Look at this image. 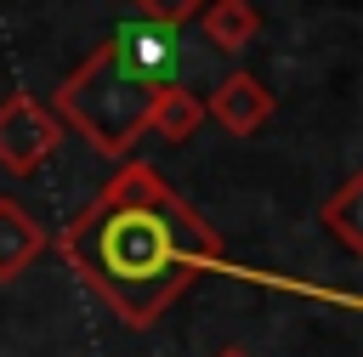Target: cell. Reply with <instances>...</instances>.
<instances>
[{
  "label": "cell",
  "mask_w": 363,
  "mask_h": 357,
  "mask_svg": "<svg viewBox=\"0 0 363 357\" xmlns=\"http://www.w3.org/2000/svg\"><path fill=\"white\" fill-rule=\"evenodd\" d=\"M57 255L125 329H153L204 272H233L221 232L142 159L57 232Z\"/></svg>",
  "instance_id": "cell-1"
},
{
  "label": "cell",
  "mask_w": 363,
  "mask_h": 357,
  "mask_svg": "<svg viewBox=\"0 0 363 357\" xmlns=\"http://www.w3.org/2000/svg\"><path fill=\"white\" fill-rule=\"evenodd\" d=\"M164 34L147 28H119L102 45H91V57L57 85L51 113L62 125H74L85 136V147H96L102 159H125L136 147V136H147V102L164 85Z\"/></svg>",
  "instance_id": "cell-2"
},
{
  "label": "cell",
  "mask_w": 363,
  "mask_h": 357,
  "mask_svg": "<svg viewBox=\"0 0 363 357\" xmlns=\"http://www.w3.org/2000/svg\"><path fill=\"white\" fill-rule=\"evenodd\" d=\"M57 142H62V119L40 96L17 91L0 102V170L6 176H34L57 153Z\"/></svg>",
  "instance_id": "cell-3"
},
{
  "label": "cell",
  "mask_w": 363,
  "mask_h": 357,
  "mask_svg": "<svg viewBox=\"0 0 363 357\" xmlns=\"http://www.w3.org/2000/svg\"><path fill=\"white\" fill-rule=\"evenodd\" d=\"M272 113H278V96H272L255 74H244V68L227 74V79L204 96V119H216L227 136H255Z\"/></svg>",
  "instance_id": "cell-4"
},
{
  "label": "cell",
  "mask_w": 363,
  "mask_h": 357,
  "mask_svg": "<svg viewBox=\"0 0 363 357\" xmlns=\"http://www.w3.org/2000/svg\"><path fill=\"white\" fill-rule=\"evenodd\" d=\"M40 255H45V227L17 198H0V283L23 278Z\"/></svg>",
  "instance_id": "cell-5"
},
{
  "label": "cell",
  "mask_w": 363,
  "mask_h": 357,
  "mask_svg": "<svg viewBox=\"0 0 363 357\" xmlns=\"http://www.w3.org/2000/svg\"><path fill=\"white\" fill-rule=\"evenodd\" d=\"M199 125H204V96L199 91H187V85H159L153 91V102H147V130L153 136L187 142V136H199Z\"/></svg>",
  "instance_id": "cell-6"
},
{
  "label": "cell",
  "mask_w": 363,
  "mask_h": 357,
  "mask_svg": "<svg viewBox=\"0 0 363 357\" xmlns=\"http://www.w3.org/2000/svg\"><path fill=\"white\" fill-rule=\"evenodd\" d=\"M199 28H204L210 45L244 51V45L261 34V11H255L250 0H204V6H199Z\"/></svg>",
  "instance_id": "cell-7"
},
{
  "label": "cell",
  "mask_w": 363,
  "mask_h": 357,
  "mask_svg": "<svg viewBox=\"0 0 363 357\" xmlns=\"http://www.w3.org/2000/svg\"><path fill=\"white\" fill-rule=\"evenodd\" d=\"M323 227L340 238V249H352V255H363V176H346L329 198H323Z\"/></svg>",
  "instance_id": "cell-8"
},
{
  "label": "cell",
  "mask_w": 363,
  "mask_h": 357,
  "mask_svg": "<svg viewBox=\"0 0 363 357\" xmlns=\"http://www.w3.org/2000/svg\"><path fill=\"white\" fill-rule=\"evenodd\" d=\"M136 11H147L153 23H170V6H164V0H136Z\"/></svg>",
  "instance_id": "cell-9"
},
{
  "label": "cell",
  "mask_w": 363,
  "mask_h": 357,
  "mask_svg": "<svg viewBox=\"0 0 363 357\" xmlns=\"http://www.w3.org/2000/svg\"><path fill=\"white\" fill-rule=\"evenodd\" d=\"M199 6H204V0H176V6H170V23H187Z\"/></svg>",
  "instance_id": "cell-10"
},
{
  "label": "cell",
  "mask_w": 363,
  "mask_h": 357,
  "mask_svg": "<svg viewBox=\"0 0 363 357\" xmlns=\"http://www.w3.org/2000/svg\"><path fill=\"white\" fill-rule=\"evenodd\" d=\"M216 357H250V351H244V346H221Z\"/></svg>",
  "instance_id": "cell-11"
}]
</instances>
